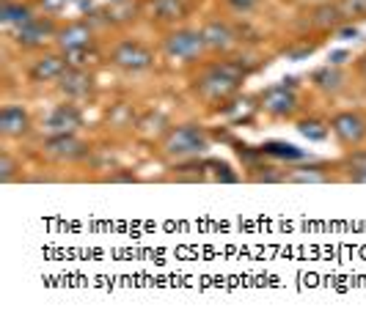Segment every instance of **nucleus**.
Masks as SVG:
<instances>
[{"label":"nucleus","instance_id":"nucleus-29","mask_svg":"<svg viewBox=\"0 0 366 321\" xmlns=\"http://www.w3.org/2000/svg\"><path fill=\"white\" fill-rule=\"evenodd\" d=\"M66 63L69 66H77V69H89L94 58H97V47H86V50H72V53H64Z\"/></svg>","mask_w":366,"mask_h":321},{"label":"nucleus","instance_id":"nucleus-32","mask_svg":"<svg viewBox=\"0 0 366 321\" xmlns=\"http://www.w3.org/2000/svg\"><path fill=\"white\" fill-rule=\"evenodd\" d=\"M317 50V44H300V47H290L287 50V58H292V61H303L306 55H312Z\"/></svg>","mask_w":366,"mask_h":321},{"label":"nucleus","instance_id":"nucleus-30","mask_svg":"<svg viewBox=\"0 0 366 321\" xmlns=\"http://www.w3.org/2000/svg\"><path fill=\"white\" fill-rule=\"evenodd\" d=\"M72 0H36V9L41 14H61V11H66V6H69Z\"/></svg>","mask_w":366,"mask_h":321},{"label":"nucleus","instance_id":"nucleus-11","mask_svg":"<svg viewBox=\"0 0 366 321\" xmlns=\"http://www.w3.org/2000/svg\"><path fill=\"white\" fill-rule=\"evenodd\" d=\"M53 44L55 50H61V53L97 47V28H94L92 19H72V22H66V25L58 28Z\"/></svg>","mask_w":366,"mask_h":321},{"label":"nucleus","instance_id":"nucleus-22","mask_svg":"<svg viewBox=\"0 0 366 321\" xmlns=\"http://www.w3.org/2000/svg\"><path fill=\"white\" fill-rule=\"evenodd\" d=\"M336 165H303V168H287V181H295V184H322V181H330L333 178V170Z\"/></svg>","mask_w":366,"mask_h":321},{"label":"nucleus","instance_id":"nucleus-28","mask_svg":"<svg viewBox=\"0 0 366 321\" xmlns=\"http://www.w3.org/2000/svg\"><path fill=\"white\" fill-rule=\"evenodd\" d=\"M339 3V9H342V14L347 19V25L352 22H364L366 19V0H336Z\"/></svg>","mask_w":366,"mask_h":321},{"label":"nucleus","instance_id":"nucleus-3","mask_svg":"<svg viewBox=\"0 0 366 321\" xmlns=\"http://www.w3.org/2000/svg\"><path fill=\"white\" fill-rule=\"evenodd\" d=\"M160 50L168 61L182 63V66H199L204 63V58L209 55L207 41L202 36V28H171L168 34L160 39Z\"/></svg>","mask_w":366,"mask_h":321},{"label":"nucleus","instance_id":"nucleus-7","mask_svg":"<svg viewBox=\"0 0 366 321\" xmlns=\"http://www.w3.org/2000/svg\"><path fill=\"white\" fill-rule=\"evenodd\" d=\"M41 154L47 160L61 162V165H72V162H83L92 157V143L77 138V132H72V135H47L41 141Z\"/></svg>","mask_w":366,"mask_h":321},{"label":"nucleus","instance_id":"nucleus-8","mask_svg":"<svg viewBox=\"0 0 366 321\" xmlns=\"http://www.w3.org/2000/svg\"><path fill=\"white\" fill-rule=\"evenodd\" d=\"M58 28H61V25L53 19V14H41V17L28 19L25 25L14 28V44H17L19 50L39 53V50H44L50 41H55Z\"/></svg>","mask_w":366,"mask_h":321},{"label":"nucleus","instance_id":"nucleus-21","mask_svg":"<svg viewBox=\"0 0 366 321\" xmlns=\"http://www.w3.org/2000/svg\"><path fill=\"white\" fill-rule=\"evenodd\" d=\"M171 126H174V124L165 118L163 113H157V110H154V113H147V116H141V118H138V124H135V132H138L141 138H147V141H157V143H160L165 138V132H168Z\"/></svg>","mask_w":366,"mask_h":321},{"label":"nucleus","instance_id":"nucleus-4","mask_svg":"<svg viewBox=\"0 0 366 321\" xmlns=\"http://www.w3.org/2000/svg\"><path fill=\"white\" fill-rule=\"evenodd\" d=\"M259 110L275 121H292L300 110V93L295 77H284L278 86H270L259 93Z\"/></svg>","mask_w":366,"mask_h":321},{"label":"nucleus","instance_id":"nucleus-34","mask_svg":"<svg viewBox=\"0 0 366 321\" xmlns=\"http://www.w3.org/2000/svg\"><path fill=\"white\" fill-rule=\"evenodd\" d=\"M350 58V53L347 50H336V53H330V58H328V63H336V66H342L345 61Z\"/></svg>","mask_w":366,"mask_h":321},{"label":"nucleus","instance_id":"nucleus-2","mask_svg":"<svg viewBox=\"0 0 366 321\" xmlns=\"http://www.w3.org/2000/svg\"><path fill=\"white\" fill-rule=\"evenodd\" d=\"M209 148H212V135L207 132V126L196 124V121L174 124L160 141V154L171 162L199 160Z\"/></svg>","mask_w":366,"mask_h":321},{"label":"nucleus","instance_id":"nucleus-9","mask_svg":"<svg viewBox=\"0 0 366 321\" xmlns=\"http://www.w3.org/2000/svg\"><path fill=\"white\" fill-rule=\"evenodd\" d=\"M58 93L69 102H92L97 96V77L94 71L89 69H77V66H69V69L61 74V80L55 83Z\"/></svg>","mask_w":366,"mask_h":321},{"label":"nucleus","instance_id":"nucleus-17","mask_svg":"<svg viewBox=\"0 0 366 321\" xmlns=\"http://www.w3.org/2000/svg\"><path fill=\"white\" fill-rule=\"evenodd\" d=\"M336 173L352 184H366V148L345 151V157L336 162Z\"/></svg>","mask_w":366,"mask_h":321},{"label":"nucleus","instance_id":"nucleus-14","mask_svg":"<svg viewBox=\"0 0 366 321\" xmlns=\"http://www.w3.org/2000/svg\"><path fill=\"white\" fill-rule=\"evenodd\" d=\"M66 69H69V63H66V58H64L61 50H55V53H39L36 61H34L31 69H28V80L36 83V86L58 83L61 74Z\"/></svg>","mask_w":366,"mask_h":321},{"label":"nucleus","instance_id":"nucleus-33","mask_svg":"<svg viewBox=\"0 0 366 321\" xmlns=\"http://www.w3.org/2000/svg\"><path fill=\"white\" fill-rule=\"evenodd\" d=\"M355 74H358V80H364L366 83V53L355 58Z\"/></svg>","mask_w":366,"mask_h":321},{"label":"nucleus","instance_id":"nucleus-20","mask_svg":"<svg viewBox=\"0 0 366 321\" xmlns=\"http://www.w3.org/2000/svg\"><path fill=\"white\" fill-rule=\"evenodd\" d=\"M34 17H36V6H28L22 0H3L0 6V22L9 28H19Z\"/></svg>","mask_w":366,"mask_h":321},{"label":"nucleus","instance_id":"nucleus-31","mask_svg":"<svg viewBox=\"0 0 366 321\" xmlns=\"http://www.w3.org/2000/svg\"><path fill=\"white\" fill-rule=\"evenodd\" d=\"M223 3H226V9H232L234 14H251V11H257L262 0H223Z\"/></svg>","mask_w":366,"mask_h":321},{"label":"nucleus","instance_id":"nucleus-24","mask_svg":"<svg viewBox=\"0 0 366 321\" xmlns=\"http://www.w3.org/2000/svg\"><path fill=\"white\" fill-rule=\"evenodd\" d=\"M262 151H264V157H270V160H287V162L306 160V154H303L297 146H292V143H284V141L262 143Z\"/></svg>","mask_w":366,"mask_h":321},{"label":"nucleus","instance_id":"nucleus-18","mask_svg":"<svg viewBox=\"0 0 366 321\" xmlns=\"http://www.w3.org/2000/svg\"><path fill=\"white\" fill-rule=\"evenodd\" d=\"M138 11H144L141 3H135V0H116V3H108L102 11H97V17L105 19V25H129L132 19L138 17Z\"/></svg>","mask_w":366,"mask_h":321},{"label":"nucleus","instance_id":"nucleus-26","mask_svg":"<svg viewBox=\"0 0 366 321\" xmlns=\"http://www.w3.org/2000/svg\"><path fill=\"white\" fill-rule=\"evenodd\" d=\"M297 132H300L306 141L322 143V141H328L330 124H328V121H322V118H314V116H309V118H300V121H297Z\"/></svg>","mask_w":366,"mask_h":321},{"label":"nucleus","instance_id":"nucleus-6","mask_svg":"<svg viewBox=\"0 0 366 321\" xmlns=\"http://www.w3.org/2000/svg\"><path fill=\"white\" fill-rule=\"evenodd\" d=\"M328 124H330V135L336 138V143L345 151L361 148L366 143V110H361V107L333 113Z\"/></svg>","mask_w":366,"mask_h":321},{"label":"nucleus","instance_id":"nucleus-10","mask_svg":"<svg viewBox=\"0 0 366 321\" xmlns=\"http://www.w3.org/2000/svg\"><path fill=\"white\" fill-rule=\"evenodd\" d=\"M193 9H196V0H144V14L154 25H165V28L182 25L193 14Z\"/></svg>","mask_w":366,"mask_h":321},{"label":"nucleus","instance_id":"nucleus-13","mask_svg":"<svg viewBox=\"0 0 366 321\" xmlns=\"http://www.w3.org/2000/svg\"><path fill=\"white\" fill-rule=\"evenodd\" d=\"M86 121L83 110L77 107V102H69L64 99L61 105H55L50 110V116L44 118V132L47 135H72V132H80V126Z\"/></svg>","mask_w":366,"mask_h":321},{"label":"nucleus","instance_id":"nucleus-15","mask_svg":"<svg viewBox=\"0 0 366 321\" xmlns=\"http://www.w3.org/2000/svg\"><path fill=\"white\" fill-rule=\"evenodd\" d=\"M34 132V118L22 105H3L0 110V135L9 141H22Z\"/></svg>","mask_w":366,"mask_h":321},{"label":"nucleus","instance_id":"nucleus-1","mask_svg":"<svg viewBox=\"0 0 366 321\" xmlns=\"http://www.w3.org/2000/svg\"><path fill=\"white\" fill-rule=\"evenodd\" d=\"M248 77L245 63L239 61H204L199 63V74H193L190 80V91L202 99L204 105H229L232 99H237L242 91V83Z\"/></svg>","mask_w":366,"mask_h":321},{"label":"nucleus","instance_id":"nucleus-16","mask_svg":"<svg viewBox=\"0 0 366 321\" xmlns=\"http://www.w3.org/2000/svg\"><path fill=\"white\" fill-rule=\"evenodd\" d=\"M347 80H350V74L342 69V66H336V63H325V66L314 69L312 77H309L312 88L320 91V93H325V96L342 93V91L347 88Z\"/></svg>","mask_w":366,"mask_h":321},{"label":"nucleus","instance_id":"nucleus-35","mask_svg":"<svg viewBox=\"0 0 366 321\" xmlns=\"http://www.w3.org/2000/svg\"><path fill=\"white\" fill-rule=\"evenodd\" d=\"M105 3H116V0H105Z\"/></svg>","mask_w":366,"mask_h":321},{"label":"nucleus","instance_id":"nucleus-19","mask_svg":"<svg viewBox=\"0 0 366 321\" xmlns=\"http://www.w3.org/2000/svg\"><path fill=\"white\" fill-rule=\"evenodd\" d=\"M312 25L314 28H320V31H330V34H336L342 25H347V19H345V14H342L339 3L333 0V3H322V6H317V9H314Z\"/></svg>","mask_w":366,"mask_h":321},{"label":"nucleus","instance_id":"nucleus-25","mask_svg":"<svg viewBox=\"0 0 366 321\" xmlns=\"http://www.w3.org/2000/svg\"><path fill=\"white\" fill-rule=\"evenodd\" d=\"M138 118H135V110L129 102H116L108 110V126L113 129H135Z\"/></svg>","mask_w":366,"mask_h":321},{"label":"nucleus","instance_id":"nucleus-12","mask_svg":"<svg viewBox=\"0 0 366 321\" xmlns=\"http://www.w3.org/2000/svg\"><path fill=\"white\" fill-rule=\"evenodd\" d=\"M202 36L207 41V50L212 55H229L237 50L239 34L237 28L226 19H207L202 25Z\"/></svg>","mask_w":366,"mask_h":321},{"label":"nucleus","instance_id":"nucleus-5","mask_svg":"<svg viewBox=\"0 0 366 321\" xmlns=\"http://www.w3.org/2000/svg\"><path fill=\"white\" fill-rule=\"evenodd\" d=\"M108 61L113 69L124 71V74H144L154 69V50L141 39H119L108 53Z\"/></svg>","mask_w":366,"mask_h":321},{"label":"nucleus","instance_id":"nucleus-27","mask_svg":"<svg viewBox=\"0 0 366 321\" xmlns=\"http://www.w3.org/2000/svg\"><path fill=\"white\" fill-rule=\"evenodd\" d=\"M19 178H22V162L11 151H3L0 154V181L3 184H14Z\"/></svg>","mask_w":366,"mask_h":321},{"label":"nucleus","instance_id":"nucleus-23","mask_svg":"<svg viewBox=\"0 0 366 321\" xmlns=\"http://www.w3.org/2000/svg\"><path fill=\"white\" fill-rule=\"evenodd\" d=\"M202 173L204 181H223V184H237L239 173L223 160H209V157H202Z\"/></svg>","mask_w":366,"mask_h":321}]
</instances>
